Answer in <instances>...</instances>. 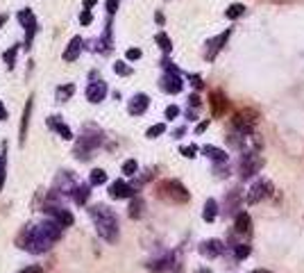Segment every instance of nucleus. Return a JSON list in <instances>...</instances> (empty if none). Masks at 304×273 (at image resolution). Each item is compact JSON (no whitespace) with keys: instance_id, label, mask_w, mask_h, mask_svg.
<instances>
[{"instance_id":"f257e3e1","label":"nucleus","mask_w":304,"mask_h":273,"mask_svg":"<svg viewBox=\"0 0 304 273\" xmlns=\"http://www.w3.org/2000/svg\"><path fill=\"white\" fill-rule=\"evenodd\" d=\"M61 237V226L57 221H43L39 226H28L25 230V246L32 253H41V250L50 248V243H55Z\"/></svg>"},{"instance_id":"f03ea898","label":"nucleus","mask_w":304,"mask_h":273,"mask_svg":"<svg viewBox=\"0 0 304 273\" xmlns=\"http://www.w3.org/2000/svg\"><path fill=\"white\" fill-rule=\"evenodd\" d=\"M91 214V219L95 223V232H98L100 237L105 239V241L114 243L118 239V219L116 214L111 212L107 205H93V207L89 209Z\"/></svg>"},{"instance_id":"7ed1b4c3","label":"nucleus","mask_w":304,"mask_h":273,"mask_svg":"<svg viewBox=\"0 0 304 273\" xmlns=\"http://www.w3.org/2000/svg\"><path fill=\"white\" fill-rule=\"evenodd\" d=\"M100 143H102V130H98L95 125H87L84 132L80 135V141H77V146H75V157L87 160L89 153L93 148H98Z\"/></svg>"},{"instance_id":"20e7f679","label":"nucleus","mask_w":304,"mask_h":273,"mask_svg":"<svg viewBox=\"0 0 304 273\" xmlns=\"http://www.w3.org/2000/svg\"><path fill=\"white\" fill-rule=\"evenodd\" d=\"M159 194L164 198H168L170 203H186L188 201V191L180 180H164L159 184Z\"/></svg>"},{"instance_id":"39448f33","label":"nucleus","mask_w":304,"mask_h":273,"mask_svg":"<svg viewBox=\"0 0 304 273\" xmlns=\"http://www.w3.org/2000/svg\"><path fill=\"white\" fill-rule=\"evenodd\" d=\"M257 112H252V109H241V112L234 114V119H232V128L243 135H252L254 130V125H257Z\"/></svg>"},{"instance_id":"423d86ee","label":"nucleus","mask_w":304,"mask_h":273,"mask_svg":"<svg viewBox=\"0 0 304 273\" xmlns=\"http://www.w3.org/2000/svg\"><path fill=\"white\" fill-rule=\"evenodd\" d=\"M18 21H21V25H23V30H25V48L32 46V39H34L36 34V28H39V23H36V16L32 9H21L18 12Z\"/></svg>"},{"instance_id":"0eeeda50","label":"nucleus","mask_w":304,"mask_h":273,"mask_svg":"<svg viewBox=\"0 0 304 273\" xmlns=\"http://www.w3.org/2000/svg\"><path fill=\"white\" fill-rule=\"evenodd\" d=\"M159 87L166 91V94H180L182 89H184V82H182V75L180 71H166L164 75H161V82H159Z\"/></svg>"},{"instance_id":"6e6552de","label":"nucleus","mask_w":304,"mask_h":273,"mask_svg":"<svg viewBox=\"0 0 304 273\" xmlns=\"http://www.w3.org/2000/svg\"><path fill=\"white\" fill-rule=\"evenodd\" d=\"M261 167H263V157H259V155H243L241 175H243V178H250V175L261 171Z\"/></svg>"},{"instance_id":"1a4fd4ad","label":"nucleus","mask_w":304,"mask_h":273,"mask_svg":"<svg viewBox=\"0 0 304 273\" xmlns=\"http://www.w3.org/2000/svg\"><path fill=\"white\" fill-rule=\"evenodd\" d=\"M107 96V82L105 80H93V82H89L87 87V101L93 102V105H98V102L105 101Z\"/></svg>"},{"instance_id":"9d476101","label":"nucleus","mask_w":304,"mask_h":273,"mask_svg":"<svg viewBox=\"0 0 304 273\" xmlns=\"http://www.w3.org/2000/svg\"><path fill=\"white\" fill-rule=\"evenodd\" d=\"M109 196L114 201H121V198H129L134 196V187H129L125 180H116V182L109 184Z\"/></svg>"},{"instance_id":"9b49d317","label":"nucleus","mask_w":304,"mask_h":273,"mask_svg":"<svg viewBox=\"0 0 304 273\" xmlns=\"http://www.w3.org/2000/svg\"><path fill=\"white\" fill-rule=\"evenodd\" d=\"M148 105H150V98H148L146 94H136L129 98V105H127V112L132 114V116H141V114L148 109Z\"/></svg>"},{"instance_id":"f8f14e48","label":"nucleus","mask_w":304,"mask_h":273,"mask_svg":"<svg viewBox=\"0 0 304 273\" xmlns=\"http://www.w3.org/2000/svg\"><path fill=\"white\" fill-rule=\"evenodd\" d=\"M32 107H34V96H30V98H28V102H25V109H23V116H21V130H18V136H21V146H25V136H28Z\"/></svg>"},{"instance_id":"ddd939ff","label":"nucleus","mask_w":304,"mask_h":273,"mask_svg":"<svg viewBox=\"0 0 304 273\" xmlns=\"http://www.w3.org/2000/svg\"><path fill=\"white\" fill-rule=\"evenodd\" d=\"M82 48H84V39L82 36H73L68 41V46H66V50H64V62H75L77 57H80V53H82Z\"/></svg>"},{"instance_id":"4468645a","label":"nucleus","mask_w":304,"mask_h":273,"mask_svg":"<svg viewBox=\"0 0 304 273\" xmlns=\"http://www.w3.org/2000/svg\"><path fill=\"white\" fill-rule=\"evenodd\" d=\"M229 34H232V30H225L222 34H218L216 39H211L209 43H207V53H205V57L207 60H213L218 53H220V48L225 46V41L229 39Z\"/></svg>"},{"instance_id":"2eb2a0df","label":"nucleus","mask_w":304,"mask_h":273,"mask_svg":"<svg viewBox=\"0 0 304 273\" xmlns=\"http://www.w3.org/2000/svg\"><path fill=\"white\" fill-rule=\"evenodd\" d=\"M209 101H211V114H213V116H222L225 109H227V98H225V94H222V91H211Z\"/></svg>"},{"instance_id":"dca6fc26","label":"nucleus","mask_w":304,"mask_h":273,"mask_svg":"<svg viewBox=\"0 0 304 273\" xmlns=\"http://www.w3.org/2000/svg\"><path fill=\"white\" fill-rule=\"evenodd\" d=\"M46 212H50L53 221H57L61 228L73 226V214H70L68 209H64V207H46Z\"/></svg>"},{"instance_id":"f3484780","label":"nucleus","mask_w":304,"mask_h":273,"mask_svg":"<svg viewBox=\"0 0 304 273\" xmlns=\"http://www.w3.org/2000/svg\"><path fill=\"white\" fill-rule=\"evenodd\" d=\"M48 125H50L61 139H73V130H70L64 121H59V116H50V119H48Z\"/></svg>"},{"instance_id":"a211bd4d","label":"nucleus","mask_w":304,"mask_h":273,"mask_svg":"<svg viewBox=\"0 0 304 273\" xmlns=\"http://www.w3.org/2000/svg\"><path fill=\"white\" fill-rule=\"evenodd\" d=\"M268 189H270V182H266V180H259L254 187L250 189V194H247V203H257V201H261L266 194H268Z\"/></svg>"},{"instance_id":"6ab92c4d","label":"nucleus","mask_w":304,"mask_h":273,"mask_svg":"<svg viewBox=\"0 0 304 273\" xmlns=\"http://www.w3.org/2000/svg\"><path fill=\"white\" fill-rule=\"evenodd\" d=\"M200 253L205 257H218L222 253V243L218 239H209V241H202L200 246Z\"/></svg>"},{"instance_id":"aec40b11","label":"nucleus","mask_w":304,"mask_h":273,"mask_svg":"<svg viewBox=\"0 0 304 273\" xmlns=\"http://www.w3.org/2000/svg\"><path fill=\"white\" fill-rule=\"evenodd\" d=\"M202 153H205L209 160H213V162H227V153H225V150H220V148H216V146H205V148H202Z\"/></svg>"},{"instance_id":"412c9836","label":"nucleus","mask_w":304,"mask_h":273,"mask_svg":"<svg viewBox=\"0 0 304 273\" xmlns=\"http://www.w3.org/2000/svg\"><path fill=\"white\" fill-rule=\"evenodd\" d=\"M218 216V203L213 201V198H209V201L205 203V212H202V219L207 221V223H211V221Z\"/></svg>"},{"instance_id":"4be33fe9","label":"nucleus","mask_w":304,"mask_h":273,"mask_svg":"<svg viewBox=\"0 0 304 273\" xmlns=\"http://www.w3.org/2000/svg\"><path fill=\"white\" fill-rule=\"evenodd\" d=\"M234 228H236V232H250V228H252V219H250V214H247V212H241L239 216H236Z\"/></svg>"},{"instance_id":"5701e85b","label":"nucleus","mask_w":304,"mask_h":273,"mask_svg":"<svg viewBox=\"0 0 304 273\" xmlns=\"http://www.w3.org/2000/svg\"><path fill=\"white\" fill-rule=\"evenodd\" d=\"M73 94H75V84H61V87H57V101L64 102V101H70L73 98Z\"/></svg>"},{"instance_id":"b1692460","label":"nucleus","mask_w":304,"mask_h":273,"mask_svg":"<svg viewBox=\"0 0 304 273\" xmlns=\"http://www.w3.org/2000/svg\"><path fill=\"white\" fill-rule=\"evenodd\" d=\"M89 194H91V191H89V184H77L73 198H75L77 205H84V203L89 201Z\"/></svg>"},{"instance_id":"393cba45","label":"nucleus","mask_w":304,"mask_h":273,"mask_svg":"<svg viewBox=\"0 0 304 273\" xmlns=\"http://www.w3.org/2000/svg\"><path fill=\"white\" fill-rule=\"evenodd\" d=\"M18 43L16 46H12L9 48V50H5V53H2V60H5V64H7V68H9V71H12L14 66H16V53H18Z\"/></svg>"},{"instance_id":"a878e982","label":"nucleus","mask_w":304,"mask_h":273,"mask_svg":"<svg viewBox=\"0 0 304 273\" xmlns=\"http://www.w3.org/2000/svg\"><path fill=\"white\" fill-rule=\"evenodd\" d=\"M154 41L159 43V48H161L164 53H170V50H173V41H170V36L166 34V32H159V34L154 36Z\"/></svg>"},{"instance_id":"bb28decb","label":"nucleus","mask_w":304,"mask_h":273,"mask_svg":"<svg viewBox=\"0 0 304 273\" xmlns=\"http://www.w3.org/2000/svg\"><path fill=\"white\" fill-rule=\"evenodd\" d=\"M245 14V5H241V2H234V5H229L227 9H225V16L227 18H239Z\"/></svg>"},{"instance_id":"cd10ccee","label":"nucleus","mask_w":304,"mask_h":273,"mask_svg":"<svg viewBox=\"0 0 304 273\" xmlns=\"http://www.w3.org/2000/svg\"><path fill=\"white\" fill-rule=\"evenodd\" d=\"M89 182L93 184V187H98V184H105L107 182V173L102 171V169H93V171H91V178H89Z\"/></svg>"},{"instance_id":"c85d7f7f","label":"nucleus","mask_w":304,"mask_h":273,"mask_svg":"<svg viewBox=\"0 0 304 273\" xmlns=\"http://www.w3.org/2000/svg\"><path fill=\"white\" fill-rule=\"evenodd\" d=\"M5 160H7V141H2V155H0V191H2V184H5Z\"/></svg>"},{"instance_id":"c756f323","label":"nucleus","mask_w":304,"mask_h":273,"mask_svg":"<svg viewBox=\"0 0 304 273\" xmlns=\"http://www.w3.org/2000/svg\"><path fill=\"white\" fill-rule=\"evenodd\" d=\"M141 214H143V201H141V198H134L132 205H129V216H132V219H139Z\"/></svg>"},{"instance_id":"7c9ffc66","label":"nucleus","mask_w":304,"mask_h":273,"mask_svg":"<svg viewBox=\"0 0 304 273\" xmlns=\"http://www.w3.org/2000/svg\"><path fill=\"white\" fill-rule=\"evenodd\" d=\"M250 246L247 243H236L234 246V255H236V260H245L247 255H250Z\"/></svg>"},{"instance_id":"2f4dec72","label":"nucleus","mask_w":304,"mask_h":273,"mask_svg":"<svg viewBox=\"0 0 304 273\" xmlns=\"http://www.w3.org/2000/svg\"><path fill=\"white\" fill-rule=\"evenodd\" d=\"M114 73H116V75H129V73H132V66H127V62H116V64H114Z\"/></svg>"},{"instance_id":"473e14b6","label":"nucleus","mask_w":304,"mask_h":273,"mask_svg":"<svg viewBox=\"0 0 304 273\" xmlns=\"http://www.w3.org/2000/svg\"><path fill=\"white\" fill-rule=\"evenodd\" d=\"M164 132H166V125H164V123H157V125H152V128H148V132H146V135L150 136V139H154V136L164 135Z\"/></svg>"},{"instance_id":"72a5a7b5","label":"nucleus","mask_w":304,"mask_h":273,"mask_svg":"<svg viewBox=\"0 0 304 273\" xmlns=\"http://www.w3.org/2000/svg\"><path fill=\"white\" fill-rule=\"evenodd\" d=\"M136 171H139V164H136V160H127L123 164V173H125V175H134Z\"/></svg>"},{"instance_id":"f704fd0d","label":"nucleus","mask_w":304,"mask_h":273,"mask_svg":"<svg viewBox=\"0 0 304 273\" xmlns=\"http://www.w3.org/2000/svg\"><path fill=\"white\" fill-rule=\"evenodd\" d=\"M141 48H129L127 53H125V60L127 62H136V60H141Z\"/></svg>"},{"instance_id":"c9c22d12","label":"nucleus","mask_w":304,"mask_h":273,"mask_svg":"<svg viewBox=\"0 0 304 273\" xmlns=\"http://www.w3.org/2000/svg\"><path fill=\"white\" fill-rule=\"evenodd\" d=\"M180 116V107L177 105H168L166 107V119H177Z\"/></svg>"},{"instance_id":"e433bc0d","label":"nucleus","mask_w":304,"mask_h":273,"mask_svg":"<svg viewBox=\"0 0 304 273\" xmlns=\"http://www.w3.org/2000/svg\"><path fill=\"white\" fill-rule=\"evenodd\" d=\"M182 155L184 157H195V153H198V146H182Z\"/></svg>"},{"instance_id":"4c0bfd02","label":"nucleus","mask_w":304,"mask_h":273,"mask_svg":"<svg viewBox=\"0 0 304 273\" xmlns=\"http://www.w3.org/2000/svg\"><path fill=\"white\" fill-rule=\"evenodd\" d=\"M91 21H93V16H91V9H84V12L80 14V23H82V25H89Z\"/></svg>"},{"instance_id":"58836bf2","label":"nucleus","mask_w":304,"mask_h":273,"mask_svg":"<svg viewBox=\"0 0 304 273\" xmlns=\"http://www.w3.org/2000/svg\"><path fill=\"white\" fill-rule=\"evenodd\" d=\"M118 5H121V0H107V12H109V16L111 14H116Z\"/></svg>"},{"instance_id":"ea45409f","label":"nucleus","mask_w":304,"mask_h":273,"mask_svg":"<svg viewBox=\"0 0 304 273\" xmlns=\"http://www.w3.org/2000/svg\"><path fill=\"white\" fill-rule=\"evenodd\" d=\"M200 102H202V101H200L198 94H191V96H188V105H191V107H200Z\"/></svg>"},{"instance_id":"a19ab883","label":"nucleus","mask_w":304,"mask_h":273,"mask_svg":"<svg viewBox=\"0 0 304 273\" xmlns=\"http://www.w3.org/2000/svg\"><path fill=\"white\" fill-rule=\"evenodd\" d=\"M207 128H209V119H207V121H202V123H200L198 128H195V132H198V135H202V132H205Z\"/></svg>"},{"instance_id":"79ce46f5","label":"nucleus","mask_w":304,"mask_h":273,"mask_svg":"<svg viewBox=\"0 0 304 273\" xmlns=\"http://www.w3.org/2000/svg\"><path fill=\"white\" fill-rule=\"evenodd\" d=\"M21 273H43V269L41 267H28V269H23Z\"/></svg>"},{"instance_id":"37998d69","label":"nucleus","mask_w":304,"mask_h":273,"mask_svg":"<svg viewBox=\"0 0 304 273\" xmlns=\"http://www.w3.org/2000/svg\"><path fill=\"white\" fill-rule=\"evenodd\" d=\"M191 80H193V84L198 87V89H202V77H200V75H191Z\"/></svg>"},{"instance_id":"c03bdc74","label":"nucleus","mask_w":304,"mask_h":273,"mask_svg":"<svg viewBox=\"0 0 304 273\" xmlns=\"http://www.w3.org/2000/svg\"><path fill=\"white\" fill-rule=\"evenodd\" d=\"M7 119V109H5V105L0 102V121H5Z\"/></svg>"},{"instance_id":"a18cd8bd","label":"nucleus","mask_w":304,"mask_h":273,"mask_svg":"<svg viewBox=\"0 0 304 273\" xmlns=\"http://www.w3.org/2000/svg\"><path fill=\"white\" fill-rule=\"evenodd\" d=\"M95 2H98V0H84L82 5H84V9H91V7H93Z\"/></svg>"},{"instance_id":"49530a36","label":"nucleus","mask_w":304,"mask_h":273,"mask_svg":"<svg viewBox=\"0 0 304 273\" xmlns=\"http://www.w3.org/2000/svg\"><path fill=\"white\" fill-rule=\"evenodd\" d=\"M7 21H9V16H7V14H0V30H2V25H5Z\"/></svg>"},{"instance_id":"de8ad7c7","label":"nucleus","mask_w":304,"mask_h":273,"mask_svg":"<svg viewBox=\"0 0 304 273\" xmlns=\"http://www.w3.org/2000/svg\"><path fill=\"white\" fill-rule=\"evenodd\" d=\"M252 273H270V271H263V269H259V271H252Z\"/></svg>"},{"instance_id":"09e8293b","label":"nucleus","mask_w":304,"mask_h":273,"mask_svg":"<svg viewBox=\"0 0 304 273\" xmlns=\"http://www.w3.org/2000/svg\"><path fill=\"white\" fill-rule=\"evenodd\" d=\"M200 273H209V271H200Z\"/></svg>"}]
</instances>
